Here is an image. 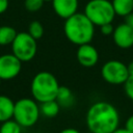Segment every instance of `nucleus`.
I'll use <instances>...</instances> for the list:
<instances>
[{
    "label": "nucleus",
    "mask_w": 133,
    "mask_h": 133,
    "mask_svg": "<svg viewBox=\"0 0 133 133\" xmlns=\"http://www.w3.org/2000/svg\"><path fill=\"white\" fill-rule=\"evenodd\" d=\"M85 123L90 133H111L119 126V114L111 103L98 101L87 109Z\"/></svg>",
    "instance_id": "f257e3e1"
},
{
    "label": "nucleus",
    "mask_w": 133,
    "mask_h": 133,
    "mask_svg": "<svg viewBox=\"0 0 133 133\" xmlns=\"http://www.w3.org/2000/svg\"><path fill=\"white\" fill-rule=\"evenodd\" d=\"M63 32L65 37L72 44L80 46L92 41L95 35V25L84 12L77 11L64 20Z\"/></svg>",
    "instance_id": "f03ea898"
},
{
    "label": "nucleus",
    "mask_w": 133,
    "mask_h": 133,
    "mask_svg": "<svg viewBox=\"0 0 133 133\" xmlns=\"http://www.w3.org/2000/svg\"><path fill=\"white\" fill-rule=\"evenodd\" d=\"M59 86L58 80L52 73L42 71L32 78L30 90L33 99L38 103H43L50 100H56Z\"/></svg>",
    "instance_id": "7ed1b4c3"
},
{
    "label": "nucleus",
    "mask_w": 133,
    "mask_h": 133,
    "mask_svg": "<svg viewBox=\"0 0 133 133\" xmlns=\"http://www.w3.org/2000/svg\"><path fill=\"white\" fill-rule=\"evenodd\" d=\"M39 114V106L34 99L22 98L15 102L12 117L21 127H32L38 121Z\"/></svg>",
    "instance_id": "20e7f679"
},
{
    "label": "nucleus",
    "mask_w": 133,
    "mask_h": 133,
    "mask_svg": "<svg viewBox=\"0 0 133 133\" xmlns=\"http://www.w3.org/2000/svg\"><path fill=\"white\" fill-rule=\"evenodd\" d=\"M84 15L95 26L99 27L106 23H112L116 16L109 0H89L85 4Z\"/></svg>",
    "instance_id": "39448f33"
},
{
    "label": "nucleus",
    "mask_w": 133,
    "mask_h": 133,
    "mask_svg": "<svg viewBox=\"0 0 133 133\" xmlns=\"http://www.w3.org/2000/svg\"><path fill=\"white\" fill-rule=\"evenodd\" d=\"M12 54L22 62L30 61L34 58L37 51L36 39L28 32H19L11 43Z\"/></svg>",
    "instance_id": "423d86ee"
},
{
    "label": "nucleus",
    "mask_w": 133,
    "mask_h": 133,
    "mask_svg": "<svg viewBox=\"0 0 133 133\" xmlns=\"http://www.w3.org/2000/svg\"><path fill=\"white\" fill-rule=\"evenodd\" d=\"M101 75L104 81L112 85L124 84L129 78L127 64L116 59L106 61L101 68Z\"/></svg>",
    "instance_id": "0eeeda50"
},
{
    "label": "nucleus",
    "mask_w": 133,
    "mask_h": 133,
    "mask_svg": "<svg viewBox=\"0 0 133 133\" xmlns=\"http://www.w3.org/2000/svg\"><path fill=\"white\" fill-rule=\"evenodd\" d=\"M22 70V61L11 54L0 55V78L1 80H11L16 78Z\"/></svg>",
    "instance_id": "6e6552de"
},
{
    "label": "nucleus",
    "mask_w": 133,
    "mask_h": 133,
    "mask_svg": "<svg viewBox=\"0 0 133 133\" xmlns=\"http://www.w3.org/2000/svg\"><path fill=\"white\" fill-rule=\"evenodd\" d=\"M76 57L78 62L84 68H92L99 61V52L90 44H83L78 46Z\"/></svg>",
    "instance_id": "1a4fd4ad"
},
{
    "label": "nucleus",
    "mask_w": 133,
    "mask_h": 133,
    "mask_svg": "<svg viewBox=\"0 0 133 133\" xmlns=\"http://www.w3.org/2000/svg\"><path fill=\"white\" fill-rule=\"evenodd\" d=\"M113 43L121 49H129L133 46V28L125 22L117 25L112 33Z\"/></svg>",
    "instance_id": "9d476101"
},
{
    "label": "nucleus",
    "mask_w": 133,
    "mask_h": 133,
    "mask_svg": "<svg viewBox=\"0 0 133 133\" xmlns=\"http://www.w3.org/2000/svg\"><path fill=\"white\" fill-rule=\"evenodd\" d=\"M54 12L61 19L65 20L78 11V0H52Z\"/></svg>",
    "instance_id": "9b49d317"
},
{
    "label": "nucleus",
    "mask_w": 133,
    "mask_h": 133,
    "mask_svg": "<svg viewBox=\"0 0 133 133\" xmlns=\"http://www.w3.org/2000/svg\"><path fill=\"white\" fill-rule=\"evenodd\" d=\"M15 102L7 96L0 95V123L12 118Z\"/></svg>",
    "instance_id": "f8f14e48"
},
{
    "label": "nucleus",
    "mask_w": 133,
    "mask_h": 133,
    "mask_svg": "<svg viewBox=\"0 0 133 133\" xmlns=\"http://www.w3.org/2000/svg\"><path fill=\"white\" fill-rule=\"evenodd\" d=\"M56 101L59 103L60 107L62 106V107H68V108L71 107L75 103V99H74V95L72 90L65 86H59Z\"/></svg>",
    "instance_id": "ddd939ff"
},
{
    "label": "nucleus",
    "mask_w": 133,
    "mask_h": 133,
    "mask_svg": "<svg viewBox=\"0 0 133 133\" xmlns=\"http://www.w3.org/2000/svg\"><path fill=\"white\" fill-rule=\"evenodd\" d=\"M41 113L46 117H55L60 110V105L56 100H50L41 103L39 105Z\"/></svg>",
    "instance_id": "4468645a"
},
{
    "label": "nucleus",
    "mask_w": 133,
    "mask_h": 133,
    "mask_svg": "<svg viewBox=\"0 0 133 133\" xmlns=\"http://www.w3.org/2000/svg\"><path fill=\"white\" fill-rule=\"evenodd\" d=\"M111 3L116 16L126 17L133 11V0H112Z\"/></svg>",
    "instance_id": "2eb2a0df"
},
{
    "label": "nucleus",
    "mask_w": 133,
    "mask_h": 133,
    "mask_svg": "<svg viewBox=\"0 0 133 133\" xmlns=\"http://www.w3.org/2000/svg\"><path fill=\"white\" fill-rule=\"evenodd\" d=\"M17 34L18 32L14 27L7 25L0 26V46L11 45Z\"/></svg>",
    "instance_id": "dca6fc26"
},
{
    "label": "nucleus",
    "mask_w": 133,
    "mask_h": 133,
    "mask_svg": "<svg viewBox=\"0 0 133 133\" xmlns=\"http://www.w3.org/2000/svg\"><path fill=\"white\" fill-rule=\"evenodd\" d=\"M22 127L15 119H7L0 125V133H21Z\"/></svg>",
    "instance_id": "f3484780"
},
{
    "label": "nucleus",
    "mask_w": 133,
    "mask_h": 133,
    "mask_svg": "<svg viewBox=\"0 0 133 133\" xmlns=\"http://www.w3.org/2000/svg\"><path fill=\"white\" fill-rule=\"evenodd\" d=\"M28 33L36 41L39 39L44 35V27L42 23L38 21H32L28 26Z\"/></svg>",
    "instance_id": "a211bd4d"
},
{
    "label": "nucleus",
    "mask_w": 133,
    "mask_h": 133,
    "mask_svg": "<svg viewBox=\"0 0 133 133\" xmlns=\"http://www.w3.org/2000/svg\"><path fill=\"white\" fill-rule=\"evenodd\" d=\"M44 2H45L44 0H25L24 6H25L26 10H28L30 12H35L43 7Z\"/></svg>",
    "instance_id": "6ab92c4d"
},
{
    "label": "nucleus",
    "mask_w": 133,
    "mask_h": 133,
    "mask_svg": "<svg viewBox=\"0 0 133 133\" xmlns=\"http://www.w3.org/2000/svg\"><path fill=\"white\" fill-rule=\"evenodd\" d=\"M124 89L126 96L131 101H133V76H129L127 81L124 83Z\"/></svg>",
    "instance_id": "aec40b11"
},
{
    "label": "nucleus",
    "mask_w": 133,
    "mask_h": 133,
    "mask_svg": "<svg viewBox=\"0 0 133 133\" xmlns=\"http://www.w3.org/2000/svg\"><path fill=\"white\" fill-rule=\"evenodd\" d=\"M100 30L103 35H112L114 27H113L112 23H106V24H103L100 26Z\"/></svg>",
    "instance_id": "412c9836"
},
{
    "label": "nucleus",
    "mask_w": 133,
    "mask_h": 133,
    "mask_svg": "<svg viewBox=\"0 0 133 133\" xmlns=\"http://www.w3.org/2000/svg\"><path fill=\"white\" fill-rule=\"evenodd\" d=\"M125 128H126L127 130H129L130 132L133 133V114H131V115L127 118V121H126V123H125Z\"/></svg>",
    "instance_id": "4be33fe9"
},
{
    "label": "nucleus",
    "mask_w": 133,
    "mask_h": 133,
    "mask_svg": "<svg viewBox=\"0 0 133 133\" xmlns=\"http://www.w3.org/2000/svg\"><path fill=\"white\" fill-rule=\"evenodd\" d=\"M125 18V23L128 25V26H130L131 28H133V11L132 12H130V14H128L126 17H124Z\"/></svg>",
    "instance_id": "5701e85b"
},
{
    "label": "nucleus",
    "mask_w": 133,
    "mask_h": 133,
    "mask_svg": "<svg viewBox=\"0 0 133 133\" xmlns=\"http://www.w3.org/2000/svg\"><path fill=\"white\" fill-rule=\"evenodd\" d=\"M8 8V0H0V15L5 12Z\"/></svg>",
    "instance_id": "b1692460"
},
{
    "label": "nucleus",
    "mask_w": 133,
    "mask_h": 133,
    "mask_svg": "<svg viewBox=\"0 0 133 133\" xmlns=\"http://www.w3.org/2000/svg\"><path fill=\"white\" fill-rule=\"evenodd\" d=\"M59 133H81V132L75 128H65V129L61 130Z\"/></svg>",
    "instance_id": "393cba45"
},
{
    "label": "nucleus",
    "mask_w": 133,
    "mask_h": 133,
    "mask_svg": "<svg viewBox=\"0 0 133 133\" xmlns=\"http://www.w3.org/2000/svg\"><path fill=\"white\" fill-rule=\"evenodd\" d=\"M111 133H132V132H130L129 130H127L126 128H117V129H115L113 132H111Z\"/></svg>",
    "instance_id": "a878e982"
},
{
    "label": "nucleus",
    "mask_w": 133,
    "mask_h": 133,
    "mask_svg": "<svg viewBox=\"0 0 133 133\" xmlns=\"http://www.w3.org/2000/svg\"><path fill=\"white\" fill-rule=\"evenodd\" d=\"M127 68H128L129 76H133V61H130L129 64H127Z\"/></svg>",
    "instance_id": "bb28decb"
},
{
    "label": "nucleus",
    "mask_w": 133,
    "mask_h": 133,
    "mask_svg": "<svg viewBox=\"0 0 133 133\" xmlns=\"http://www.w3.org/2000/svg\"><path fill=\"white\" fill-rule=\"evenodd\" d=\"M45 2H47V1H52V0H44Z\"/></svg>",
    "instance_id": "cd10ccee"
},
{
    "label": "nucleus",
    "mask_w": 133,
    "mask_h": 133,
    "mask_svg": "<svg viewBox=\"0 0 133 133\" xmlns=\"http://www.w3.org/2000/svg\"><path fill=\"white\" fill-rule=\"evenodd\" d=\"M0 84H1V78H0Z\"/></svg>",
    "instance_id": "c85d7f7f"
},
{
    "label": "nucleus",
    "mask_w": 133,
    "mask_h": 133,
    "mask_svg": "<svg viewBox=\"0 0 133 133\" xmlns=\"http://www.w3.org/2000/svg\"><path fill=\"white\" fill-rule=\"evenodd\" d=\"M35 133H41V132H35Z\"/></svg>",
    "instance_id": "c756f323"
}]
</instances>
